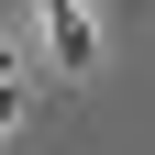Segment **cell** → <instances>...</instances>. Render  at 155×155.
I'll return each mask as SVG.
<instances>
[{
	"mask_svg": "<svg viewBox=\"0 0 155 155\" xmlns=\"http://www.w3.org/2000/svg\"><path fill=\"white\" fill-rule=\"evenodd\" d=\"M33 11H45V55H55L67 78L100 67V22H89V0H33Z\"/></svg>",
	"mask_w": 155,
	"mask_h": 155,
	"instance_id": "obj_1",
	"label": "cell"
},
{
	"mask_svg": "<svg viewBox=\"0 0 155 155\" xmlns=\"http://www.w3.org/2000/svg\"><path fill=\"white\" fill-rule=\"evenodd\" d=\"M11 67H22V55H11V45H0V78H11Z\"/></svg>",
	"mask_w": 155,
	"mask_h": 155,
	"instance_id": "obj_3",
	"label": "cell"
},
{
	"mask_svg": "<svg viewBox=\"0 0 155 155\" xmlns=\"http://www.w3.org/2000/svg\"><path fill=\"white\" fill-rule=\"evenodd\" d=\"M11 122H22V78H0V144H11Z\"/></svg>",
	"mask_w": 155,
	"mask_h": 155,
	"instance_id": "obj_2",
	"label": "cell"
}]
</instances>
